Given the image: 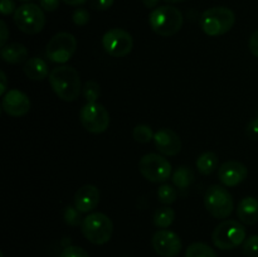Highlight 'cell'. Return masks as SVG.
I'll use <instances>...</instances> for the list:
<instances>
[{
  "instance_id": "cell-1",
  "label": "cell",
  "mask_w": 258,
  "mask_h": 257,
  "mask_svg": "<svg viewBox=\"0 0 258 257\" xmlns=\"http://www.w3.org/2000/svg\"><path fill=\"white\" fill-rule=\"evenodd\" d=\"M49 85L55 95L66 102L76 101L81 95L82 85L77 71L71 66H58L50 71Z\"/></svg>"
},
{
  "instance_id": "cell-2",
  "label": "cell",
  "mask_w": 258,
  "mask_h": 257,
  "mask_svg": "<svg viewBox=\"0 0 258 257\" xmlns=\"http://www.w3.org/2000/svg\"><path fill=\"white\" fill-rule=\"evenodd\" d=\"M149 24L154 33L161 37H171L183 27V14L173 5L155 8L149 15Z\"/></svg>"
},
{
  "instance_id": "cell-3",
  "label": "cell",
  "mask_w": 258,
  "mask_h": 257,
  "mask_svg": "<svg viewBox=\"0 0 258 257\" xmlns=\"http://www.w3.org/2000/svg\"><path fill=\"white\" fill-rule=\"evenodd\" d=\"M236 15L227 7H213L202 14L201 28L209 37H221L233 28Z\"/></svg>"
},
{
  "instance_id": "cell-4",
  "label": "cell",
  "mask_w": 258,
  "mask_h": 257,
  "mask_svg": "<svg viewBox=\"0 0 258 257\" xmlns=\"http://www.w3.org/2000/svg\"><path fill=\"white\" fill-rule=\"evenodd\" d=\"M81 231L85 238L93 244H105L113 233V223L105 213L93 212L83 218Z\"/></svg>"
},
{
  "instance_id": "cell-5",
  "label": "cell",
  "mask_w": 258,
  "mask_h": 257,
  "mask_svg": "<svg viewBox=\"0 0 258 257\" xmlns=\"http://www.w3.org/2000/svg\"><path fill=\"white\" fill-rule=\"evenodd\" d=\"M212 241L219 249L237 248L246 241V229L234 219H227L219 223L212 233Z\"/></svg>"
},
{
  "instance_id": "cell-6",
  "label": "cell",
  "mask_w": 258,
  "mask_h": 257,
  "mask_svg": "<svg viewBox=\"0 0 258 257\" xmlns=\"http://www.w3.org/2000/svg\"><path fill=\"white\" fill-rule=\"evenodd\" d=\"M13 19L18 29L30 35L40 33L45 25V15L42 7L33 3H25L17 8Z\"/></svg>"
},
{
  "instance_id": "cell-7",
  "label": "cell",
  "mask_w": 258,
  "mask_h": 257,
  "mask_svg": "<svg viewBox=\"0 0 258 257\" xmlns=\"http://www.w3.org/2000/svg\"><path fill=\"white\" fill-rule=\"evenodd\" d=\"M204 206L212 217L217 219H226L233 212V197L224 186L212 185L206 191Z\"/></svg>"
},
{
  "instance_id": "cell-8",
  "label": "cell",
  "mask_w": 258,
  "mask_h": 257,
  "mask_svg": "<svg viewBox=\"0 0 258 257\" xmlns=\"http://www.w3.org/2000/svg\"><path fill=\"white\" fill-rule=\"evenodd\" d=\"M139 171L146 180L161 183L171 176V164L161 154L149 153L139 161Z\"/></svg>"
},
{
  "instance_id": "cell-9",
  "label": "cell",
  "mask_w": 258,
  "mask_h": 257,
  "mask_svg": "<svg viewBox=\"0 0 258 257\" xmlns=\"http://www.w3.org/2000/svg\"><path fill=\"white\" fill-rule=\"evenodd\" d=\"M77 49V40L71 33L60 32L48 42L45 55L53 63L64 65L75 54Z\"/></svg>"
},
{
  "instance_id": "cell-10",
  "label": "cell",
  "mask_w": 258,
  "mask_h": 257,
  "mask_svg": "<svg viewBox=\"0 0 258 257\" xmlns=\"http://www.w3.org/2000/svg\"><path fill=\"white\" fill-rule=\"evenodd\" d=\"M80 121L91 134H102L110 126V113L101 103H86L80 112Z\"/></svg>"
},
{
  "instance_id": "cell-11",
  "label": "cell",
  "mask_w": 258,
  "mask_h": 257,
  "mask_svg": "<svg viewBox=\"0 0 258 257\" xmlns=\"http://www.w3.org/2000/svg\"><path fill=\"white\" fill-rule=\"evenodd\" d=\"M102 47L107 54L113 58L126 57L134 48V39L131 34L121 28H112L102 37Z\"/></svg>"
},
{
  "instance_id": "cell-12",
  "label": "cell",
  "mask_w": 258,
  "mask_h": 257,
  "mask_svg": "<svg viewBox=\"0 0 258 257\" xmlns=\"http://www.w3.org/2000/svg\"><path fill=\"white\" fill-rule=\"evenodd\" d=\"M151 246L159 256L176 257L181 252L183 242L175 232L169 231V229H160L154 233L151 238Z\"/></svg>"
},
{
  "instance_id": "cell-13",
  "label": "cell",
  "mask_w": 258,
  "mask_h": 257,
  "mask_svg": "<svg viewBox=\"0 0 258 257\" xmlns=\"http://www.w3.org/2000/svg\"><path fill=\"white\" fill-rule=\"evenodd\" d=\"M3 111L12 117H22L30 110V100L24 92L19 90H8L2 100Z\"/></svg>"
},
{
  "instance_id": "cell-14",
  "label": "cell",
  "mask_w": 258,
  "mask_h": 257,
  "mask_svg": "<svg viewBox=\"0 0 258 257\" xmlns=\"http://www.w3.org/2000/svg\"><path fill=\"white\" fill-rule=\"evenodd\" d=\"M248 169L238 160H228L218 169V178L224 186H236L246 180Z\"/></svg>"
},
{
  "instance_id": "cell-15",
  "label": "cell",
  "mask_w": 258,
  "mask_h": 257,
  "mask_svg": "<svg viewBox=\"0 0 258 257\" xmlns=\"http://www.w3.org/2000/svg\"><path fill=\"white\" fill-rule=\"evenodd\" d=\"M154 144L161 155L175 156L181 151V139L171 128H160L154 135Z\"/></svg>"
},
{
  "instance_id": "cell-16",
  "label": "cell",
  "mask_w": 258,
  "mask_h": 257,
  "mask_svg": "<svg viewBox=\"0 0 258 257\" xmlns=\"http://www.w3.org/2000/svg\"><path fill=\"white\" fill-rule=\"evenodd\" d=\"M100 199V189L92 184H86L76 191L73 202H75V207L81 213H88L98 206Z\"/></svg>"
},
{
  "instance_id": "cell-17",
  "label": "cell",
  "mask_w": 258,
  "mask_h": 257,
  "mask_svg": "<svg viewBox=\"0 0 258 257\" xmlns=\"http://www.w3.org/2000/svg\"><path fill=\"white\" fill-rule=\"evenodd\" d=\"M237 214L242 223L253 226L258 222V199L254 197H246L238 203Z\"/></svg>"
},
{
  "instance_id": "cell-18",
  "label": "cell",
  "mask_w": 258,
  "mask_h": 257,
  "mask_svg": "<svg viewBox=\"0 0 258 257\" xmlns=\"http://www.w3.org/2000/svg\"><path fill=\"white\" fill-rule=\"evenodd\" d=\"M25 76L33 81H42L45 77H49V68L45 60L42 58L33 57L25 62L24 67H23Z\"/></svg>"
},
{
  "instance_id": "cell-19",
  "label": "cell",
  "mask_w": 258,
  "mask_h": 257,
  "mask_svg": "<svg viewBox=\"0 0 258 257\" xmlns=\"http://www.w3.org/2000/svg\"><path fill=\"white\" fill-rule=\"evenodd\" d=\"M0 55L4 62L10 63V65H19V63L27 60L28 49L25 48V45L20 44V43H10V44H5L4 47H2Z\"/></svg>"
},
{
  "instance_id": "cell-20",
  "label": "cell",
  "mask_w": 258,
  "mask_h": 257,
  "mask_svg": "<svg viewBox=\"0 0 258 257\" xmlns=\"http://www.w3.org/2000/svg\"><path fill=\"white\" fill-rule=\"evenodd\" d=\"M218 156L212 151H206L197 160V169L203 175H211L218 168Z\"/></svg>"
},
{
  "instance_id": "cell-21",
  "label": "cell",
  "mask_w": 258,
  "mask_h": 257,
  "mask_svg": "<svg viewBox=\"0 0 258 257\" xmlns=\"http://www.w3.org/2000/svg\"><path fill=\"white\" fill-rule=\"evenodd\" d=\"M174 218H175V213H174L170 207H161V208H158L154 212V226L160 229H166L173 224Z\"/></svg>"
},
{
  "instance_id": "cell-22",
  "label": "cell",
  "mask_w": 258,
  "mask_h": 257,
  "mask_svg": "<svg viewBox=\"0 0 258 257\" xmlns=\"http://www.w3.org/2000/svg\"><path fill=\"white\" fill-rule=\"evenodd\" d=\"M174 185L179 189H188L194 180V173L188 166H180L171 175Z\"/></svg>"
},
{
  "instance_id": "cell-23",
  "label": "cell",
  "mask_w": 258,
  "mask_h": 257,
  "mask_svg": "<svg viewBox=\"0 0 258 257\" xmlns=\"http://www.w3.org/2000/svg\"><path fill=\"white\" fill-rule=\"evenodd\" d=\"M185 257H217V253L209 244L194 242L186 248Z\"/></svg>"
},
{
  "instance_id": "cell-24",
  "label": "cell",
  "mask_w": 258,
  "mask_h": 257,
  "mask_svg": "<svg viewBox=\"0 0 258 257\" xmlns=\"http://www.w3.org/2000/svg\"><path fill=\"white\" fill-rule=\"evenodd\" d=\"M83 97L87 103H95L101 96V86L96 81H87L82 88Z\"/></svg>"
},
{
  "instance_id": "cell-25",
  "label": "cell",
  "mask_w": 258,
  "mask_h": 257,
  "mask_svg": "<svg viewBox=\"0 0 258 257\" xmlns=\"http://www.w3.org/2000/svg\"><path fill=\"white\" fill-rule=\"evenodd\" d=\"M154 135L155 134H154L153 128L148 125H138L133 130V138L141 144L150 143L151 140H154Z\"/></svg>"
},
{
  "instance_id": "cell-26",
  "label": "cell",
  "mask_w": 258,
  "mask_h": 257,
  "mask_svg": "<svg viewBox=\"0 0 258 257\" xmlns=\"http://www.w3.org/2000/svg\"><path fill=\"white\" fill-rule=\"evenodd\" d=\"M158 198L161 203L166 204H173L174 202L178 198V194H176V190L169 184H163L160 188L158 189Z\"/></svg>"
},
{
  "instance_id": "cell-27",
  "label": "cell",
  "mask_w": 258,
  "mask_h": 257,
  "mask_svg": "<svg viewBox=\"0 0 258 257\" xmlns=\"http://www.w3.org/2000/svg\"><path fill=\"white\" fill-rule=\"evenodd\" d=\"M81 212L78 211L76 207H66L64 213H63V218H64V222L68 224V226L72 227H77L82 224L83 218L81 217Z\"/></svg>"
},
{
  "instance_id": "cell-28",
  "label": "cell",
  "mask_w": 258,
  "mask_h": 257,
  "mask_svg": "<svg viewBox=\"0 0 258 257\" xmlns=\"http://www.w3.org/2000/svg\"><path fill=\"white\" fill-rule=\"evenodd\" d=\"M242 251L247 257H258V234L248 237L242 244Z\"/></svg>"
},
{
  "instance_id": "cell-29",
  "label": "cell",
  "mask_w": 258,
  "mask_h": 257,
  "mask_svg": "<svg viewBox=\"0 0 258 257\" xmlns=\"http://www.w3.org/2000/svg\"><path fill=\"white\" fill-rule=\"evenodd\" d=\"M91 19V15L88 13L87 9L85 8H77V9L73 12L72 14V20L76 25L78 27H82V25H86Z\"/></svg>"
},
{
  "instance_id": "cell-30",
  "label": "cell",
  "mask_w": 258,
  "mask_h": 257,
  "mask_svg": "<svg viewBox=\"0 0 258 257\" xmlns=\"http://www.w3.org/2000/svg\"><path fill=\"white\" fill-rule=\"evenodd\" d=\"M59 257H90V254L82 247L68 246L63 249Z\"/></svg>"
},
{
  "instance_id": "cell-31",
  "label": "cell",
  "mask_w": 258,
  "mask_h": 257,
  "mask_svg": "<svg viewBox=\"0 0 258 257\" xmlns=\"http://www.w3.org/2000/svg\"><path fill=\"white\" fill-rule=\"evenodd\" d=\"M115 0H90L91 9L97 10V12H102V10L110 9L113 5Z\"/></svg>"
},
{
  "instance_id": "cell-32",
  "label": "cell",
  "mask_w": 258,
  "mask_h": 257,
  "mask_svg": "<svg viewBox=\"0 0 258 257\" xmlns=\"http://www.w3.org/2000/svg\"><path fill=\"white\" fill-rule=\"evenodd\" d=\"M246 134L251 140H258V117L253 118V120L247 125Z\"/></svg>"
},
{
  "instance_id": "cell-33",
  "label": "cell",
  "mask_w": 258,
  "mask_h": 257,
  "mask_svg": "<svg viewBox=\"0 0 258 257\" xmlns=\"http://www.w3.org/2000/svg\"><path fill=\"white\" fill-rule=\"evenodd\" d=\"M15 3L14 0H0V12L3 15H9L15 13Z\"/></svg>"
},
{
  "instance_id": "cell-34",
  "label": "cell",
  "mask_w": 258,
  "mask_h": 257,
  "mask_svg": "<svg viewBox=\"0 0 258 257\" xmlns=\"http://www.w3.org/2000/svg\"><path fill=\"white\" fill-rule=\"evenodd\" d=\"M40 7L45 12H54L59 7V0H39Z\"/></svg>"
},
{
  "instance_id": "cell-35",
  "label": "cell",
  "mask_w": 258,
  "mask_h": 257,
  "mask_svg": "<svg viewBox=\"0 0 258 257\" xmlns=\"http://www.w3.org/2000/svg\"><path fill=\"white\" fill-rule=\"evenodd\" d=\"M248 47L252 54L258 58V30H256V32L251 35V38H249Z\"/></svg>"
},
{
  "instance_id": "cell-36",
  "label": "cell",
  "mask_w": 258,
  "mask_h": 257,
  "mask_svg": "<svg viewBox=\"0 0 258 257\" xmlns=\"http://www.w3.org/2000/svg\"><path fill=\"white\" fill-rule=\"evenodd\" d=\"M0 45L4 47L5 43H7L8 38H9V29L7 27V23L4 20H0Z\"/></svg>"
},
{
  "instance_id": "cell-37",
  "label": "cell",
  "mask_w": 258,
  "mask_h": 257,
  "mask_svg": "<svg viewBox=\"0 0 258 257\" xmlns=\"http://www.w3.org/2000/svg\"><path fill=\"white\" fill-rule=\"evenodd\" d=\"M0 81H2V85H0V95L4 96L5 93L8 92V78H7V75H5L4 71H2L0 72Z\"/></svg>"
},
{
  "instance_id": "cell-38",
  "label": "cell",
  "mask_w": 258,
  "mask_h": 257,
  "mask_svg": "<svg viewBox=\"0 0 258 257\" xmlns=\"http://www.w3.org/2000/svg\"><path fill=\"white\" fill-rule=\"evenodd\" d=\"M62 2L67 5H72V7H80V5L85 4L87 0H62Z\"/></svg>"
},
{
  "instance_id": "cell-39",
  "label": "cell",
  "mask_w": 258,
  "mask_h": 257,
  "mask_svg": "<svg viewBox=\"0 0 258 257\" xmlns=\"http://www.w3.org/2000/svg\"><path fill=\"white\" fill-rule=\"evenodd\" d=\"M141 2H143V4L145 5L146 8L151 9V8H155L160 0H141Z\"/></svg>"
},
{
  "instance_id": "cell-40",
  "label": "cell",
  "mask_w": 258,
  "mask_h": 257,
  "mask_svg": "<svg viewBox=\"0 0 258 257\" xmlns=\"http://www.w3.org/2000/svg\"><path fill=\"white\" fill-rule=\"evenodd\" d=\"M164 2L173 4V3H183V2H185V0H164Z\"/></svg>"
},
{
  "instance_id": "cell-41",
  "label": "cell",
  "mask_w": 258,
  "mask_h": 257,
  "mask_svg": "<svg viewBox=\"0 0 258 257\" xmlns=\"http://www.w3.org/2000/svg\"><path fill=\"white\" fill-rule=\"evenodd\" d=\"M20 2H30V0H20Z\"/></svg>"
}]
</instances>
